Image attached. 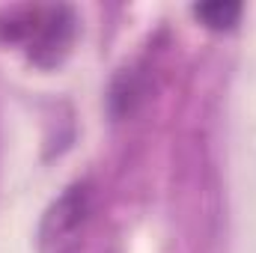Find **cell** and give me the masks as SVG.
Here are the masks:
<instances>
[{
    "label": "cell",
    "mask_w": 256,
    "mask_h": 253,
    "mask_svg": "<svg viewBox=\"0 0 256 253\" xmlns=\"http://www.w3.org/2000/svg\"><path fill=\"white\" fill-rule=\"evenodd\" d=\"M6 42L27 45V54L42 66H54L72 45L74 15L66 6H39L9 15V24H0Z\"/></svg>",
    "instance_id": "1"
},
{
    "label": "cell",
    "mask_w": 256,
    "mask_h": 253,
    "mask_svg": "<svg viewBox=\"0 0 256 253\" xmlns=\"http://www.w3.org/2000/svg\"><path fill=\"white\" fill-rule=\"evenodd\" d=\"M92 214V185L74 182L51 202L39 224V253H74L80 232Z\"/></svg>",
    "instance_id": "2"
},
{
    "label": "cell",
    "mask_w": 256,
    "mask_h": 253,
    "mask_svg": "<svg viewBox=\"0 0 256 253\" xmlns=\"http://www.w3.org/2000/svg\"><path fill=\"white\" fill-rule=\"evenodd\" d=\"M244 6L236 0H212V3H196L194 15L196 21H202V27L208 30H232L242 18Z\"/></svg>",
    "instance_id": "3"
},
{
    "label": "cell",
    "mask_w": 256,
    "mask_h": 253,
    "mask_svg": "<svg viewBox=\"0 0 256 253\" xmlns=\"http://www.w3.org/2000/svg\"><path fill=\"white\" fill-rule=\"evenodd\" d=\"M140 92H143V86H140L131 74H122V78L114 84V90H110V108H114V114H116V116L131 114L134 104L143 98Z\"/></svg>",
    "instance_id": "4"
}]
</instances>
